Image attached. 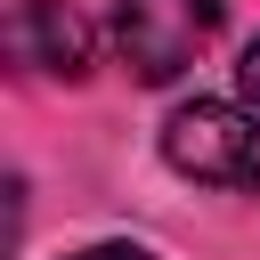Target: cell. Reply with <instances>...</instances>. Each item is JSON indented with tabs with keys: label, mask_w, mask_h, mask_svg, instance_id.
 Listing matches in <instances>:
<instances>
[{
	"label": "cell",
	"mask_w": 260,
	"mask_h": 260,
	"mask_svg": "<svg viewBox=\"0 0 260 260\" xmlns=\"http://www.w3.org/2000/svg\"><path fill=\"white\" fill-rule=\"evenodd\" d=\"M219 32V0H114V49L138 81L187 73Z\"/></svg>",
	"instance_id": "1"
},
{
	"label": "cell",
	"mask_w": 260,
	"mask_h": 260,
	"mask_svg": "<svg viewBox=\"0 0 260 260\" xmlns=\"http://www.w3.org/2000/svg\"><path fill=\"white\" fill-rule=\"evenodd\" d=\"M162 154L203 187H260V122H244L236 106H179Z\"/></svg>",
	"instance_id": "2"
},
{
	"label": "cell",
	"mask_w": 260,
	"mask_h": 260,
	"mask_svg": "<svg viewBox=\"0 0 260 260\" xmlns=\"http://www.w3.org/2000/svg\"><path fill=\"white\" fill-rule=\"evenodd\" d=\"M8 57H16L24 73L81 81V65H89V24H81L65 0H16V16H8Z\"/></svg>",
	"instance_id": "3"
},
{
	"label": "cell",
	"mask_w": 260,
	"mask_h": 260,
	"mask_svg": "<svg viewBox=\"0 0 260 260\" xmlns=\"http://www.w3.org/2000/svg\"><path fill=\"white\" fill-rule=\"evenodd\" d=\"M236 81H244V98H252V114H260V41L244 49V65H236Z\"/></svg>",
	"instance_id": "4"
},
{
	"label": "cell",
	"mask_w": 260,
	"mask_h": 260,
	"mask_svg": "<svg viewBox=\"0 0 260 260\" xmlns=\"http://www.w3.org/2000/svg\"><path fill=\"white\" fill-rule=\"evenodd\" d=\"M73 260H146V252H130V244H98V252H73Z\"/></svg>",
	"instance_id": "5"
}]
</instances>
